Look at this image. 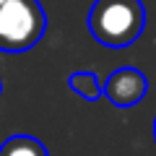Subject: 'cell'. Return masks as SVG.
Wrapping results in <instances>:
<instances>
[{
	"label": "cell",
	"instance_id": "6da1fadb",
	"mask_svg": "<svg viewBox=\"0 0 156 156\" xmlns=\"http://www.w3.org/2000/svg\"><path fill=\"white\" fill-rule=\"evenodd\" d=\"M86 23L101 47L125 50L143 34L146 11L140 0H96Z\"/></svg>",
	"mask_w": 156,
	"mask_h": 156
},
{
	"label": "cell",
	"instance_id": "7a4b0ae2",
	"mask_svg": "<svg viewBox=\"0 0 156 156\" xmlns=\"http://www.w3.org/2000/svg\"><path fill=\"white\" fill-rule=\"evenodd\" d=\"M47 31V13L39 0H5L0 3V52H29Z\"/></svg>",
	"mask_w": 156,
	"mask_h": 156
},
{
	"label": "cell",
	"instance_id": "3957f363",
	"mask_svg": "<svg viewBox=\"0 0 156 156\" xmlns=\"http://www.w3.org/2000/svg\"><path fill=\"white\" fill-rule=\"evenodd\" d=\"M101 89H104V96L120 109H128V107H135L146 94H148V78H146L143 70L138 68H117L109 76L101 81Z\"/></svg>",
	"mask_w": 156,
	"mask_h": 156
},
{
	"label": "cell",
	"instance_id": "277c9868",
	"mask_svg": "<svg viewBox=\"0 0 156 156\" xmlns=\"http://www.w3.org/2000/svg\"><path fill=\"white\" fill-rule=\"evenodd\" d=\"M0 156H50V154L39 138L18 133L0 143Z\"/></svg>",
	"mask_w": 156,
	"mask_h": 156
},
{
	"label": "cell",
	"instance_id": "5b68a950",
	"mask_svg": "<svg viewBox=\"0 0 156 156\" xmlns=\"http://www.w3.org/2000/svg\"><path fill=\"white\" fill-rule=\"evenodd\" d=\"M68 86L73 89V94H78L81 99H86V101H96L99 96H104V89H101L99 76L91 73V70H76V73H70Z\"/></svg>",
	"mask_w": 156,
	"mask_h": 156
},
{
	"label": "cell",
	"instance_id": "8992f818",
	"mask_svg": "<svg viewBox=\"0 0 156 156\" xmlns=\"http://www.w3.org/2000/svg\"><path fill=\"white\" fill-rule=\"evenodd\" d=\"M154 140H156V120H154Z\"/></svg>",
	"mask_w": 156,
	"mask_h": 156
},
{
	"label": "cell",
	"instance_id": "52a82bcc",
	"mask_svg": "<svg viewBox=\"0 0 156 156\" xmlns=\"http://www.w3.org/2000/svg\"><path fill=\"white\" fill-rule=\"evenodd\" d=\"M0 94H3V81H0Z\"/></svg>",
	"mask_w": 156,
	"mask_h": 156
},
{
	"label": "cell",
	"instance_id": "ba28073f",
	"mask_svg": "<svg viewBox=\"0 0 156 156\" xmlns=\"http://www.w3.org/2000/svg\"><path fill=\"white\" fill-rule=\"evenodd\" d=\"M0 3H5V0H0Z\"/></svg>",
	"mask_w": 156,
	"mask_h": 156
}]
</instances>
